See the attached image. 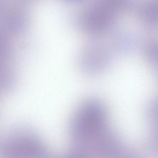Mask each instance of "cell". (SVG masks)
Here are the masks:
<instances>
[{
	"label": "cell",
	"mask_w": 158,
	"mask_h": 158,
	"mask_svg": "<svg viewBox=\"0 0 158 158\" xmlns=\"http://www.w3.org/2000/svg\"><path fill=\"white\" fill-rule=\"evenodd\" d=\"M108 112L100 100L91 98L79 106L69 127L72 146L81 145L108 127Z\"/></svg>",
	"instance_id": "obj_1"
},
{
	"label": "cell",
	"mask_w": 158,
	"mask_h": 158,
	"mask_svg": "<svg viewBox=\"0 0 158 158\" xmlns=\"http://www.w3.org/2000/svg\"><path fill=\"white\" fill-rule=\"evenodd\" d=\"M132 154L119 136L109 127L83 145L71 148L73 157H125Z\"/></svg>",
	"instance_id": "obj_2"
},
{
	"label": "cell",
	"mask_w": 158,
	"mask_h": 158,
	"mask_svg": "<svg viewBox=\"0 0 158 158\" xmlns=\"http://www.w3.org/2000/svg\"><path fill=\"white\" fill-rule=\"evenodd\" d=\"M0 154L14 158H41L49 154L44 141L25 129L16 130L0 142Z\"/></svg>",
	"instance_id": "obj_3"
},
{
	"label": "cell",
	"mask_w": 158,
	"mask_h": 158,
	"mask_svg": "<svg viewBox=\"0 0 158 158\" xmlns=\"http://www.w3.org/2000/svg\"><path fill=\"white\" fill-rule=\"evenodd\" d=\"M14 72L6 65L0 64V93L9 91L15 84Z\"/></svg>",
	"instance_id": "obj_4"
},
{
	"label": "cell",
	"mask_w": 158,
	"mask_h": 158,
	"mask_svg": "<svg viewBox=\"0 0 158 158\" xmlns=\"http://www.w3.org/2000/svg\"><path fill=\"white\" fill-rule=\"evenodd\" d=\"M158 105L155 100L150 101L147 103L145 109V114L147 120L152 126H157L158 120Z\"/></svg>",
	"instance_id": "obj_5"
}]
</instances>
